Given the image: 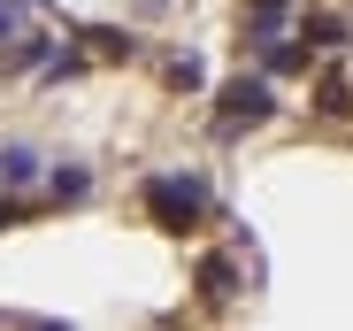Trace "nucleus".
Returning a JSON list of instances; mask_svg holds the SVG:
<instances>
[{
    "label": "nucleus",
    "instance_id": "nucleus-1",
    "mask_svg": "<svg viewBox=\"0 0 353 331\" xmlns=\"http://www.w3.org/2000/svg\"><path fill=\"white\" fill-rule=\"evenodd\" d=\"M139 200H146V216H154V231H192L215 193H208L200 170H154V178L139 185Z\"/></svg>",
    "mask_w": 353,
    "mask_h": 331
},
{
    "label": "nucleus",
    "instance_id": "nucleus-2",
    "mask_svg": "<svg viewBox=\"0 0 353 331\" xmlns=\"http://www.w3.org/2000/svg\"><path fill=\"white\" fill-rule=\"evenodd\" d=\"M215 139H239V131H261L269 116H276V85H269V70H254V77H230L223 93H215Z\"/></svg>",
    "mask_w": 353,
    "mask_h": 331
},
{
    "label": "nucleus",
    "instance_id": "nucleus-3",
    "mask_svg": "<svg viewBox=\"0 0 353 331\" xmlns=\"http://www.w3.org/2000/svg\"><path fill=\"white\" fill-rule=\"evenodd\" d=\"M254 54H261V70H269V77H300V70L315 62V46H307V39H261Z\"/></svg>",
    "mask_w": 353,
    "mask_h": 331
},
{
    "label": "nucleus",
    "instance_id": "nucleus-4",
    "mask_svg": "<svg viewBox=\"0 0 353 331\" xmlns=\"http://www.w3.org/2000/svg\"><path fill=\"white\" fill-rule=\"evenodd\" d=\"M200 293H208V308L239 301V262H230V254H208V262H200Z\"/></svg>",
    "mask_w": 353,
    "mask_h": 331
},
{
    "label": "nucleus",
    "instance_id": "nucleus-5",
    "mask_svg": "<svg viewBox=\"0 0 353 331\" xmlns=\"http://www.w3.org/2000/svg\"><path fill=\"white\" fill-rule=\"evenodd\" d=\"M39 178V146H23V139H8V146H0V185H8V193H23Z\"/></svg>",
    "mask_w": 353,
    "mask_h": 331
},
{
    "label": "nucleus",
    "instance_id": "nucleus-6",
    "mask_svg": "<svg viewBox=\"0 0 353 331\" xmlns=\"http://www.w3.org/2000/svg\"><path fill=\"white\" fill-rule=\"evenodd\" d=\"M77 39L100 54V62H131V54H139V46H131V31H108V23H85Z\"/></svg>",
    "mask_w": 353,
    "mask_h": 331
},
{
    "label": "nucleus",
    "instance_id": "nucleus-7",
    "mask_svg": "<svg viewBox=\"0 0 353 331\" xmlns=\"http://www.w3.org/2000/svg\"><path fill=\"white\" fill-rule=\"evenodd\" d=\"M292 16V0H246V39L261 46V39H276V23Z\"/></svg>",
    "mask_w": 353,
    "mask_h": 331
},
{
    "label": "nucleus",
    "instance_id": "nucleus-8",
    "mask_svg": "<svg viewBox=\"0 0 353 331\" xmlns=\"http://www.w3.org/2000/svg\"><path fill=\"white\" fill-rule=\"evenodd\" d=\"M315 116H330V124H345V116H353V85H345L338 70L315 85Z\"/></svg>",
    "mask_w": 353,
    "mask_h": 331
},
{
    "label": "nucleus",
    "instance_id": "nucleus-9",
    "mask_svg": "<svg viewBox=\"0 0 353 331\" xmlns=\"http://www.w3.org/2000/svg\"><path fill=\"white\" fill-rule=\"evenodd\" d=\"M345 31H353L345 16H300V39H307L315 54H323V46H345Z\"/></svg>",
    "mask_w": 353,
    "mask_h": 331
},
{
    "label": "nucleus",
    "instance_id": "nucleus-10",
    "mask_svg": "<svg viewBox=\"0 0 353 331\" xmlns=\"http://www.w3.org/2000/svg\"><path fill=\"white\" fill-rule=\"evenodd\" d=\"M161 77H169L176 93H200V85H208V62H200V54H169V62H161Z\"/></svg>",
    "mask_w": 353,
    "mask_h": 331
},
{
    "label": "nucleus",
    "instance_id": "nucleus-11",
    "mask_svg": "<svg viewBox=\"0 0 353 331\" xmlns=\"http://www.w3.org/2000/svg\"><path fill=\"white\" fill-rule=\"evenodd\" d=\"M92 193V170L85 162H54V200H85Z\"/></svg>",
    "mask_w": 353,
    "mask_h": 331
}]
</instances>
